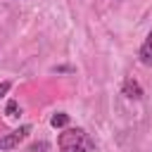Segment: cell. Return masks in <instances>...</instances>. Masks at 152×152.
<instances>
[{"mask_svg": "<svg viewBox=\"0 0 152 152\" xmlns=\"http://www.w3.org/2000/svg\"><path fill=\"white\" fill-rule=\"evenodd\" d=\"M57 147L59 152H93L95 140L83 128H64L57 135Z\"/></svg>", "mask_w": 152, "mask_h": 152, "instance_id": "1", "label": "cell"}, {"mask_svg": "<svg viewBox=\"0 0 152 152\" xmlns=\"http://www.w3.org/2000/svg\"><path fill=\"white\" fill-rule=\"evenodd\" d=\"M69 124V114H64V112H57V114H52V119H50V126L52 128H64Z\"/></svg>", "mask_w": 152, "mask_h": 152, "instance_id": "5", "label": "cell"}, {"mask_svg": "<svg viewBox=\"0 0 152 152\" xmlns=\"http://www.w3.org/2000/svg\"><path fill=\"white\" fill-rule=\"evenodd\" d=\"M10 86H12L10 81H2V83H0V97H2V95H7V90H10Z\"/></svg>", "mask_w": 152, "mask_h": 152, "instance_id": "7", "label": "cell"}, {"mask_svg": "<svg viewBox=\"0 0 152 152\" xmlns=\"http://www.w3.org/2000/svg\"><path fill=\"white\" fill-rule=\"evenodd\" d=\"M121 93H124L128 100H142V88H140V83H138L133 76H126V78H124Z\"/></svg>", "mask_w": 152, "mask_h": 152, "instance_id": "3", "label": "cell"}, {"mask_svg": "<svg viewBox=\"0 0 152 152\" xmlns=\"http://www.w3.org/2000/svg\"><path fill=\"white\" fill-rule=\"evenodd\" d=\"M5 114H7V116H19V104H17V100H10V102H7Z\"/></svg>", "mask_w": 152, "mask_h": 152, "instance_id": "6", "label": "cell"}, {"mask_svg": "<svg viewBox=\"0 0 152 152\" xmlns=\"http://www.w3.org/2000/svg\"><path fill=\"white\" fill-rule=\"evenodd\" d=\"M28 133H31V126L14 128L12 133H7V135L0 138V150H14V147H19V142H24L28 138Z\"/></svg>", "mask_w": 152, "mask_h": 152, "instance_id": "2", "label": "cell"}, {"mask_svg": "<svg viewBox=\"0 0 152 152\" xmlns=\"http://www.w3.org/2000/svg\"><path fill=\"white\" fill-rule=\"evenodd\" d=\"M138 57H140V62H142L145 66H152V31L147 33L145 43L140 45V50H138Z\"/></svg>", "mask_w": 152, "mask_h": 152, "instance_id": "4", "label": "cell"}]
</instances>
